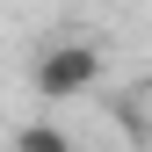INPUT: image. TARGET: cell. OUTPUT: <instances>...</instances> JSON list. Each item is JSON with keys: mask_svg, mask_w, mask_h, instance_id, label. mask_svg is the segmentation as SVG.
I'll return each instance as SVG.
<instances>
[{"mask_svg": "<svg viewBox=\"0 0 152 152\" xmlns=\"http://www.w3.org/2000/svg\"><path fill=\"white\" fill-rule=\"evenodd\" d=\"M109 80V51L94 44V36H51L44 51L29 58V87L44 94V102H80Z\"/></svg>", "mask_w": 152, "mask_h": 152, "instance_id": "1", "label": "cell"}, {"mask_svg": "<svg viewBox=\"0 0 152 152\" xmlns=\"http://www.w3.org/2000/svg\"><path fill=\"white\" fill-rule=\"evenodd\" d=\"M15 152H72V138L58 123H22V130H15Z\"/></svg>", "mask_w": 152, "mask_h": 152, "instance_id": "2", "label": "cell"}, {"mask_svg": "<svg viewBox=\"0 0 152 152\" xmlns=\"http://www.w3.org/2000/svg\"><path fill=\"white\" fill-rule=\"evenodd\" d=\"M138 109H145V123H152V80H145V87H138Z\"/></svg>", "mask_w": 152, "mask_h": 152, "instance_id": "3", "label": "cell"}]
</instances>
